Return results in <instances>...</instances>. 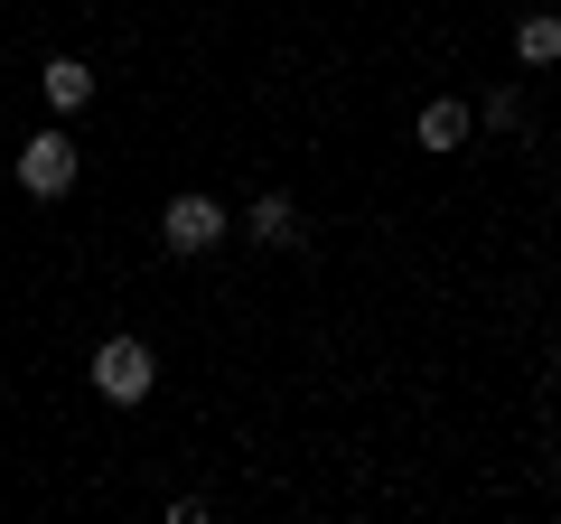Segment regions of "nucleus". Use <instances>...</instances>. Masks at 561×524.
I'll use <instances>...</instances> for the list:
<instances>
[{
    "label": "nucleus",
    "mask_w": 561,
    "mask_h": 524,
    "mask_svg": "<svg viewBox=\"0 0 561 524\" xmlns=\"http://www.w3.org/2000/svg\"><path fill=\"white\" fill-rule=\"evenodd\" d=\"M150 384H160V356H150L140 338H103L94 346V394H103V403L131 412V403H150Z\"/></svg>",
    "instance_id": "1"
},
{
    "label": "nucleus",
    "mask_w": 561,
    "mask_h": 524,
    "mask_svg": "<svg viewBox=\"0 0 561 524\" xmlns=\"http://www.w3.org/2000/svg\"><path fill=\"white\" fill-rule=\"evenodd\" d=\"M478 122H496V132H515V122H524V94H515V84H486V94H478Z\"/></svg>",
    "instance_id": "8"
},
{
    "label": "nucleus",
    "mask_w": 561,
    "mask_h": 524,
    "mask_svg": "<svg viewBox=\"0 0 561 524\" xmlns=\"http://www.w3.org/2000/svg\"><path fill=\"white\" fill-rule=\"evenodd\" d=\"M468 122H478V113H468L459 94H431V103L412 113V141H421V150H440V160H449V150L468 141Z\"/></svg>",
    "instance_id": "4"
},
{
    "label": "nucleus",
    "mask_w": 561,
    "mask_h": 524,
    "mask_svg": "<svg viewBox=\"0 0 561 524\" xmlns=\"http://www.w3.org/2000/svg\"><path fill=\"white\" fill-rule=\"evenodd\" d=\"M76 179H84V150L66 141V132H28L20 141V187L28 197H66Z\"/></svg>",
    "instance_id": "2"
},
{
    "label": "nucleus",
    "mask_w": 561,
    "mask_h": 524,
    "mask_svg": "<svg viewBox=\"0 0 561 524\" xmlns=\"http://www.w3.org/2000/svg\"><path fill=\"white\" fill-rule=\"evenodd\" d=\"M253 235L262 243H300V206L280 197V187H272V197H253Z\"/></svg>",
    "instance_id": "7"
},
{
    "label": "nucleus",
    "mask_w": 561,
    "mask_h": 524,
    "mask_svg": "<svg viewBox=\"0 0 561 524\" xmlns=\"http://www.w3.org/2000/svg\"><path fill=\"white\" fill-rule=\"evenodd\" d=\"M38 94H47V113H84V103H94L103 84H94V66H84V57H47Z\"/></svg>",
    "instance_id": "5"
},
{
    "label": "nucleus",
    "mask_w": 561,
    "mask_h": 524,
    "mask_svg": "<svg viewBox=\"0 0 561 524\" xmlns=\"http://www.w3.org/2000/svg\"><path fill=\"white\" fill-rule=\"evenodd\" d=\"M160 243H169L179 262L216 253V243H225V206H216V197H197V187H187V197H169V206H160Z\"/></svg>",
    "instance_id": "3"
},
{
    "label": "nucleus",
    "mask_w": 561,
    "mask_h": 524,
    "mask_svg": "<svg viewBox=\"0 0 561 524\" xmlns=\"http://www.w3.org/2000/svg\"><path fill=\"white\" fill-rule=\"evenodd\" d=\"M515 57L524 66H552L561 57V20H552V10H524V20H515Z\"/></svg>",
    "instance_id": "6"
}]
</instances>
